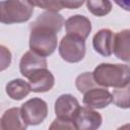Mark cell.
<instances>
[{
    "label": "cell",
    "mask_w": 130,
    "mask_h": 130,
    "mask_svg": "<svg viewBox=\"0 0 130 130\" xmlns=\"http://www.w3.org/2000/svg\"><path fill=\"white\" fill-rule=\"evenodd\" d=\"M95 81L104 87H123L130 82V67L126 64L101 63L93 70Z\"/></svg>",
    "instance_id": "cell-1"
},
{
    "label": "cell",
    "mask_w": 130,
    "mask_h": 130,
    "mask_svg": "<svg viewBox=\"0 0 130 130\" xmlns=\"http://www.w3.org/2000/svg\"><path fill=\"white\" fill-rule=\"evenodd\" d=\"M30 35H29V48L31 51L37 54L48 57L52 55L57 48V34L55 30L40 26V25H31Z\"/></svg>",
    "instance_id": "cell-2"
},
{
    "label": "cell",
    "mask_w": 130,
    "mask_h": 130,
    "mask_svg": "<svg viewBox=\"0 0 130 130\" xmlns=\"http://www.w3.org/2000/svg\"><path fill=\"white\" fill-rule=\"evenodd\" d=\"M34 7L28 0H4L0 5L1 22L5 24L25 22L30 18Z\"/></svg>",
    "instance_id": "cell-3"
},
{
    "label": "cell",
    "mask_w": 130,
    "mask_h": 130,
    "mask_svg": "<svg viewBox=\"0 0 130 130\" xmlns=\"http://www.w3.org/2000/svg\"><path fill=\"white\" fill-rule=\"evenodd\" d=\"M59 54L61 58L68 63L81 61L85 56L84 40L67 34L59 44Z\"/></svg>",
    "instance_id": "cell-4"
},
{
    "label": "cell",
    "mask_w": 130,
    "mask_h": 130,
    "mask_svg": "<svg viewBox=\"0 0 130 130\" xmlns=\"http://www.w3.org/2000/svg\"><path fill=\"white\" fill-rule=\"evenodd\" d=\"M20 111L23 121L31 126L43 123L48 116L47 103L40 98H32L26 101L21 106Z\"/></svg>",
    "instance_id": "cell-5"
},
{
    "label": "cell",
    "mask_w": 130,
    "mask_h": 130,
    "mask_svg": "<svg viewBox=\"0 0 130 130\" xmlns=\"http://www.w3.org/2000/svg\"><path fill=\"white\" fill-rule=\"evenodd\" d=\"M73 122L78 130H94L98 129L103 122L102 115L89 107H80L76 112Z\"/></svg>",
    "instance_id": "cell-6"
},
{
    "label": "cell",
    "mask_w": 130,
    "mask_h": 130,
    "mask_svg": "<svg viewBox=\"0 0 130 130\" xmlns=\"http://www.w3.org/2000/svg\"><path fill=\"white\" fill-rule=\"evenodd\" d=\"M83 104L91 109H104L113 102L112 93L107 87H93L83 93Z\"/></svg>",
    "instance_id": "cell-7"
},
{
    "label": "cell",
    "mask_w": 130,
    "mask_h": 130,
    "mask_svg": "<svg viewBox=\"0 0 130 130\" xmlns=\"http://www.w3.org/2000/svg\"><path fill=\"white\" fill-rule=\"evenodd\" d=\"M47 65L48 63L46 57L41 56L36 52L29 50L22 55L19 62V70L22 76L28 78L37 70L47 68Z\"/></svg>",
    "instance_id": "cell-8"
},
{
    "label": "cell",
    "mask_w": 130,
    "mask_h": 130,
    "mask_svg": "<svg viewBox=\"0 0 130 130\" xmlns=\"http://www.w3.org/2000/svg\"><path fill=\"white\" fill-rule=\"evenodd\" d=\"M65 28L68 35L85 41L91 31V22L84 15L75 14L65 21Z\"/></svg>",
    "instance_id": "cell-9"
},
{
    "label": "cell",
    "mask_w": 130,
    "mask_h": 130,
    "mask_svg": "<svg viewBox=\"0 0 130 130\" xmlns=\"http://www.w3.org/2000/svg\"><path fill=\"white\" fill-rule=\"evenodd\" d=\"M80 108V105L75 96L71 94H62L55 102V114L57 118L72 120Z\"/></svg>",
    "instance_id": "cell-10"
},
{
    "label": "cell",
    "mask_w": 130,
    "mask_h": 130,
    "mask_svg": "<svg viewBox=\"0 0 130 130\" xmlns=\"http://www.w3.org/2000/svg\"><path fill=\"white\" fill-rule=\"evenodd\" d=\"M31 91L34 92H46L53 88L55 84L54 75L47 68H42L34 72L28 78Z\"/></svg>",
    "instance_id": "cell-11"
},
{
    "label": "cell",
    "mask_w": 130,
    "mask_h": 130,
    "mask_svg": "<svg viewBox=\"0 0 130 130\" xmlns=\"http://www.w3.org/2000/svg\"><path fill=\"white\" fill-rule=\"evenodd\" d=\"M115 35L109 28L100 29L92 39V46L96 53L104 57H109L113 53Z\"/></svg>",
    "instance_id": "cell-12"
},
{
    "label": "cell",
    "mask_w": 130,
    "mask_h": 130,
    "mask_svg": "<svg viewBox=\"0 0 130 130\" xmlns=\"http://www.w3.org/2000/svg\"><path fill=\"white\" fill-rule=\"evenodd\" d=\"M113 52L118 59L130 65V29H123L115 35Z\"/></svg>",
    "instance_id": "cell-13"
},
{
    "label": "cell",
    "mask_w": 130,
    "mask_h": 130,
    "mask_svg": "<svg viewBox=\"0 0 130 130\" xmlns=\"http://www.w3.org/2000/svg\"><path fill=\"white\" fill-rule=\"evenodd\" d=\"M0 127L2 130H23L27 124L23 121L20 108H11L4 112L1 117Z\"/></svg>",
    "instance_id": "cell-14"
},
{
    "label": "cell",
    "mask_w": 130,
    "mask_h": 130,
    "mask_svg": "<svg viewBox=\"0 0 130 130\" xmlns=\"http://www.w3.org/2000/svg\"><path fill=\"white\" fill-rule=\"evenodd\" d=\"M64 24V18L61 14L54 11H45L40 14L31 25H40L49 27L56 32H59Z\"/></svg>",
    "instance_id": "cell-15"
},
{
    "label": "cell",
    "mask_w": 130,
    "mask_h": 130,
    "mask_svg": "<svg viewBox=\"0 0 130 130\" xmlns=\"http://www.w3.org/2000/svg\"><path fill=\"white\" fill-rule=\"evenodd\" d=\"M30 91L31 88L29 83L21 78L13 79L6 84V93L10 99L14 101H20L24 99Z\"/></svg>",
    "instance_id": "cell-16"
},
{
    "label": "cell",
    "mask_w": 130,
    "mask_h": 130,
    "mask_svg": "<svg viewBox=\"0 0 130 130\" xmlns=\"http://www.w3.org/2000/svg\"><path fill=\"white\" fill-rule=\"evenodd\" d=\"M86 7L91 14L102 17L111 12L112 3L110 0H86Z\"/></svg>",
    "instance_id": "cell-17"
},
{
    "label": "cell",
    "mask_w": 130,
    "mask_h": 130,
    "mask_svg": "<svg viewBox=\"0 0 130 130\" xmlns=\"http://www.w3.org/2000/svg\"><path fill=\"white\" fill-rule=\"evenodd\" d=\"M113 103L115 106L121 109L130 108V82L123 86L114 89L113 93Z\"/></svg>",
    "instance_id": "cell-18"
},
{
    "label": "cell",
    "mask_w": 130,
    "mask_h": 130,
    "mask_svg": "<svg viewBox=\"0 0 130 130\" xmlns=\"http://www.w3.org/2000/svg\"><path fill=\"white\" fill-rule=\"evenodd\" d=\"M75 85L76 88L78 89L79 92L84 93L87 90L99 86L100 84L95 81L94 77H93V73L91 72H84L81 73L80 75H78L75 79Z\"/></svg>",
    "instance_id": "cell-19"
},
{
    "label": "cell",
    "mask_w": 130,
    "mask_h": 130,
    "mask_svg": "<svg viewBox=\"0 0 130 130\" xmlns=\"http://www.w3.org/2000/svg\"><path fill=\"white\" fill-rule=\"evenodd\" d=\"M34 6H38L47 11H60L63 6L60 0H28Z\"/></svg>",
    "instance_id": "cell-20"
},
{
    "label": "cell",
    "mask_w": 130,
    "mask_h": 130,
    "mask_svg": "<svg viewBox=\"0 0 130 130\" xmlns=\"http://www.w3.org/2000/svg\"><path fill=\"white\" fill-rule=\"evenodd\" d=\"M50 129H76V127L72 120L56 118L51 124Z\"/></svg>",
    "instance_id": "cell-21"
},
{
    "label": "cell",
    "mask_w": 130,
    "mask_h": 130,
    "mask_svg": "<svg viewBox=\"0 0 130 130\" xmlns=\"http://www.w3.org/2000/svg\"><path fill=\"white\" fill-rule=\"evenodd\" d=\"M0 49H1V70L3 71L5 68L9 66L11 62V53L4 46H1Z\"/></svg>",
    "instance_id": "cell-22"
},
{
    "label": "cell",
    "mask_w": 130,
    "mask_h": 130,
    "mask_svg": "<svg viewBox=\"0 0 130 130\" xmlns=\"http://www.w3.org/2000/svg\"><path fill=\"white\" fill-rule=\"evenodd\" d=\"M62 3V6L67 8V9H77L86 0H60Z\"/></svg>",
    "instance_id": "cell-23"
},
{
    "label": "cell",
    "mask_w": 130,
    "mask_h": 130,
    "mask_svg": "<svg viewBox=\"0 0 130 130\" xmlns=\"http://www.w3.org/2000/svg\"><path fill=\"white\" fill-rule=\"evenodd\" d=\"M114 2L122 9L130 12V0H114Z\"/></svg>",
    "instance_id": "cell-24"
}]
</instances>
